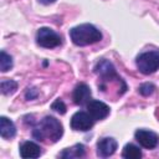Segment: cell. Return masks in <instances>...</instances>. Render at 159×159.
I'll list each match as a JSON object with an SVG mask.
<instances>
[{"label":"cell","instance_id":"cell-1","mask_svg":"<svg viewBox=\"0 0 159 159\" xmlns=\"http://www.w3.org/2000/svg\"><path fill=\"white\" fill-rule=\"evenodd\" d=\"M63 134V127L58 119L52 116H46L34 128L32 135L40 142L56 143Z\"/></svg>","mask_w":159,"mask_h":159},{"label":"cell","instance_id":"cell-2","mask_svg":"<svg viewBox=\"0 0 159 159\" xmlns=\"http://www.w3.org/2000/svg\"><path fill=\"white\" fill-rule=\"evenodd\" d=\"M70 37L77 46H88L101 41L102 34L92 24H81L70 30Z\"/></svg>","mask_w":159,"mask_h":159},{"label":"cell","instance_id":"cell-3","mask_svg":"<svg viewBox=\"0 0 159 159\" xmlns=\"http://www.w3.org/2000/svg\"><path fill=\"white\" fill-rule=\"evenodd\" d=\"M139 72L143 75H152L159 70V51H147L140 53L135 60Z\"/></svg>","mask_w":159,"mask_h":159},{"label":"cell","instance_id":"cell-4","mask_svg":"<svg viewBox=\"0 0 159 159\" xmlns=\"http://www.w3.org/2000/svg\"><path fill=\"white\" fill-rule=\"evenodd\" d=\"M94 72L101 77V86L108 83V82H113V81H120L122 78L117 75L116 72V67L113 66V63L108 60H101L99 62H97V65L94 66Z\"/></svg>","mask_w":159,"mask_h":159},{"label":"cell","instance_id":"cell-5","mask_svg":"<svg viewBox=\"0 0 159 159\" xmlns=\"http://www.w3.org/2000/svg\"><path fill=\"white\" fill-rule=\"evenodd\" d=\"M36 42L43 48H53L61 45V37L50 27H41L36 34Z\"/></svg>","mask_w":159,"mask_h":159},{"label":"cell","instance_id":"cell-6","mask_svg":"<svg viewBox=\"0 0 159 159\" xmlns=\"http://www.w3.org/2000/svg\"><path fill=\"white\" fill-rule=\"evenodd\" d=\"M93 124H94V119L89 113L80 111L71 117V128L75 130L86 132V130H89L93 127Z\"/></svg>","mask_w":159,"mask_h":159},{"label":"cell","instance_id":"cell-7","mask_svg":"<svg viewBox=\"0 0 159 159\" xmlns=\"http://www.w3.org/2000/svg\"><path fill=\"white\" fill-rule=\"evenodd\" d=\"M137 142L145 149H154L159 143V137L157 133L147 129H138L134 134Z\"/></svg>","mask_w":159,"mask_h":159},{"label":"cell","instance_id":"cell-8","mask_svg":"<svg viewBox=\"0 0 159 159\" xmlns=\"http://www.w3.org/2000/svg\"><path fill=\"white\" fill-rule=\"evenodd\" d=\"M86 106H87L88 113L92 116V118L94 120H102V119L107 118L111 112L109 107L104 102H101L97 99H91Z\"/></svg>","mask_w":159,"mask_h":159},{"label":"cell","instance_id":"cell-9","mask_svg":"<svg viewBox=\"0 0 159 159\" xmlns=\"http://www.w3.org/2000/svg\"><path fill=\"white\" fill-rule=\"evenodd\" d=\"M91 88L86 83H80L73 89L72 99L77 106H84L91 101Z\"/></svg>","mask_w":159,"mask_h":159},{"label":"cell","instance_id":"cell-10","mask_svg":"<svg viewBox=\"0 0 159 159\" xmlns=\"http://www.w3.org/2000/svg\"><path fill=\"white\" fill-rule=\"evenodd\" d=\"M117 142L113 138H102L98 143H97V155L101 158H108L111 155L114 154L116 149H117Z\"/></svg>","mask_w":159,"mask_h":159},{"label":"cell","instance_id":"cell-11","mask_svg":"<svg viewBox=\"0 0 159 159\" xmlns=\"http://www.w3.org/2000/svg\"><path fill=\"white\" fill-rule=\"evenodd\" d=\"M20 155L25 159L27 158H39L41 155V148L39 144L34 142H24L20 145Z\"/></svg>","mask_w":159,"mask_h":159},{"label":"cell","instance_id":"cell-12","mask_svg":"<svg viewBox=\"0 0 159 159\" xmlns=\"http://www.w3.org/2000/svg\"><path fill=\"white\" fill-rule=\"evenodd\" d=\"M16 134V127L14 122L6 117H0V135L4 139H11Z\"/></svg>","mask_w":159,"mask_h":159},{"label":"cell","instance_id":"cell-13","mask_svg":"<svg viewBox=\"0 0 159 159\" xmlns=\"http://www.w3.org/2000/svg\"><path fill=\"white\" fill-rule=\"evenodd\" d=\"M58 157L60 158H66V159L82 158V157H84V145L83 144H76L71 148H66L58 154Z\"/></svg>","mask_w":159,"mask_h":159},{"label":"cell","instance_id":"cell-14","mask_svg":"<svg viewBox=\"0 0 159 159\" xmlns=\"http://www.w3.org/2000/svg\"><path fill=\"white\" fill-rule=\"evenodd\" d=\"M122 157L125 159H139L142 158V150L139 149V147L129 143L123 148Z\"/></svg>","mask_w":159,"mask_h":159},{"label":"cell","instance_id":"cell-15","mask_svg":"<svg viewBox=\"0 0 159 159\" xmlns=\"http://www.w3.org/2000/svg\"><path fill=\"white\" fill-rule=\"evenodd\" d=\"M0 88H1L2 94H5V96L12 94L17 88V83L15 81H12V80H4L0 83Z\"/></svg>","mask_w":159,"mask_h":159},{"label":"cell","instance_id":"cell-16","mask_svg":"<svg viewBox=\"0 0 159 159\" xmlns=\"http://www.w3.org/2000/svg\"><path fill=\"white\" fill-rule=\"evenodd\" d=\"M11 67H12V57L9 53H6L5 51H1V55H0V68H1V71L6 72Z\"/></svg>","mask_w":159,"mask_h":159},{"label":"cell","instance_id":"cell-17","mask_svg":"<svg viewBox=\"0 0 159 159\" xmlns=\"http://www.w3.org/2000/svg\"><path fill=\"white\" fill-rule=\"evenodd\" d=\"M51 109H53L55 112H57V113H60V114H65L67 108H66V104L63 103V101L60 99V98H57V99L51 104Z\"/></svg>","mask_w":159,"mask_h":159},{"label":"cell","instance_id":"cell-18","mask_svg":"<svg viewBox=\"0 0 159 159\" xmlns=\"http://www.w3.org/2000/svg\"><path fill=\"white\" fill-rule=\"evenodd\" d=\"M154 89H155V87H154L153 83H143L138 88V91H139V93L142 96H149V94H152L154 92Z\"/></svg>","mask_w":159,"mask_h":159},{"label":"cell","instance_id":"cell-19","mask_svg":"<svg viewBox=\"0 0 159 159\" xmlns=\"http://www.w3.org/2000/svg\"><path fill=\"white\" fill-rule=\"evenodd\" d=\"M37 96V91L35 88H27V92H26V98L27 99H32Z\"/></svg>","mask_w":159,"mask_h":159},{"label":"cell","instance_id":"cell-20","mask_svg":"<svg viewBox=\"0 0 159 159\" xmlns=\"http://www.w3.org/2000/svg\"><path fill=\"white\" fill-rule=\"evenodd\" d=\"M42 5H50V4H53L56 0H39Z\"/></svg>","mask_w":159,"mask_h":159}]
</instances>
